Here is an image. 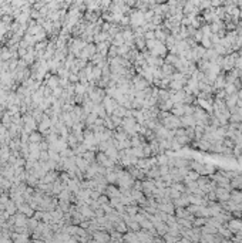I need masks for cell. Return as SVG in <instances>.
<instances>
[{
  "mask_svg": "<svg viewBox=\"0 0 242 243\" xmlns=\"http://www.w3.org/2000/svg\"><path fill=\"white\" fill-rule=\"evenodd\" d=\"M161 124H162L164 127H167L168 129H177V128L181 127V118L177 117V115L170 114V115H167L165 118L161 119Z\"/></svg>",
  "mask_w": 242,
  "mask_h": 243,
  "instance_id": "obj_1",
  "label": "cell"
},
{
  "mask_svg": "<svg viewBox=\"0 0 242 243\" xmlns=\"http://www.w3.org/2000/svg\"><path fill=\"white\" fill-rule=\"evenodd\" d=\"M46 84H47L51 90L57 88V87L60 85V77H57V75H50V74H48V75H47V83H46Z\"/></svg>",
  "mask_w": 242,
  "mask_h": 243,
  "instance_id": "obj_14",
  "label": "cell"
},
{
  "mask_svg": "<svg viewBox=\"0 0 242 243\" xmlns=\"http://www.w3.org/2000/svg\"><path fill=\"white\" fill-rule=\"evenodd\" d=\"M177 60H178V57H175L174 54H170V55H167V59H165L164 63H167V64H172V66H174V64L177 63Z\"/></svg>",
  "mask_w": 242,
  "mask_h": 243,
  "instance_id": "obj_31",
  "label": "cell"
},
{
  "mask_svg": "<svg viewBox=\"0 0 242 243\" xmlns=\"http://www.w3.org/2000/svg\"><path fill=\"white\" fill-rule=\"evenodd\" d=\"M96 162L100 164L101 166H104V168H111V166H114L117 164V162L113 161L105 152H101V151H98V154L96 155Z\"/></svg>",
  "mask_w": 242,
  "mask_h": 243,
  "instance_id": "obj_2",
  "label": "cell"
},
{
  "mask_svg": "<svg viewBox=\"0 0 242 243\" xmlns=\"http://www.w3.org/2000/svg\"><path fill=\"white\" fill-rule=\"evenodd\" d=\"M153 37H154V34H153V33H148V34H147V38H148V40H151Z\"/></svg>",
  "mask_w": 242,
  "mask_h": 243,
  "instance_id": "obj_39",
  "label": "cell"
},
{
  "mask_svg": "<svg viewBox=\"0 0 242 243\" xmlns=\"http://www.w3.org/2000/svg\"><path fill=\"white\" fill-rule=\"evenodd\" d=\"M11 239L16 240V242H26L29 237H27V233H11Z\"/></svg>",
  "mask_w": 242,
  "mask_h": 243,
  "instance_id": "obj_23",
  "label": "cell"
},
{
  "mask_svg": "<svg viewBox=\"0 0 242 243\" xmlns=\"http://www.w3.org/2000/svg\"><path fill=\"white\" fill-rule=\"evenodd\" d=\"M227 226L229 228V230H231L232 233H236L239 230V229L242 228V221L241 219H229V221L227 222Z\"/></svg>",
  "mask_w": 242,
  "mask_h": 243,
  "instance_id": "obj_9",
  "label": "cell"
},
{
  "mask_svg": "<svg viewBox=\"0 0 242 243\" xmlns=\"http://www.w3.org/2000/svg\"><path fill=\"white\" fill-rule=\"evenodd\" d=\"M4 210H6L10 216H11V215H14L16 212H17V205L14 203V200H11V199H10V200L6 203V209H4Z\"/></svg>",
  "mask_w": 242,
  "mask_h": 243,
  "instance_id": "obj_17",
  "label": "cell"
},
{
  "mask_svg": "<svg viewBox=\"0 0 242 243\" xmlns=\"http://www.w3.org/2000/svg\"><path fill=\"white\" fill-rule=\"evenodd\" d=\"M224 90H225L227 94H234V92L238 91V88L235 87V84H227L225 87H224Z\"/></svg>",
  "mask_w": 242,
  "mask_h": 243,
  "instance_id": "obj_30",
  "label": "cell"
},
{
  "mask_svg": "<svg viewBox=\"0 0 242 243\" xmlns=\"http://www.w3.org/2000/svg\"><path fill=\"white\" fill-rule=\"evenodd\" d=\"M14 225L16 226H24V225H27V216L24 213H22V212H16L14 215Z\"/></svg>",
  "mask_w": 242,
  "mask_h": 243,
  "instance_id": "obj_13",
  "label": "cell"
},
{
  "mask_svg": "<svg viewBox=\"0 0 242 243\" xmlns=\"http://www.w3.org/2000/svg\"><path fill=\"white\" fill-rule=\"evenodd\" d=\"M158 210H162L165 213H175V206L172 202H161L158 203Z\"/></svg>",
  "mask_w": 242,
  "mask_h": 243,
  "instance_id": "obj_11",
  "label": "cell"
},
{
  "mask_svg": "<svg viewBox=\"0 0 242 243\" xmlns=\"http://www.w3.org/2000/svg\"><path fill=\"white\" fill-rule=\"evenodd\" d=\"M36 127H37V122H36V119L33 118V115L31 114H27L23 117V129L26 131V132H33L34 129H36Z\"/></svg>",
  "mask_w": 242,
  "mask_h": 243,
  "instance_id": "obj_3",
  "label": "cell"
},
{
  "mask_svg": "<svg viewBox=\"0 0 242 243\" xmlns=\"http://www.w3.org/2000/svg\"><path fill=\"white\" fill-rule=\"evenodd\" d=\"M140 212V205H127L125 206V213H128L130 216H134Z\"/></svg>",
  "mask_w": 242,
  "mask_h": 243,
  "instance_id": "obj_19",
  "label": "cell"
},
{
  "mask_svg": "<svg viewBox=\"0 0 242 243\" xmlns=\"http://www.w3.org/2000/svg\"><path fill=\"white\" fill-rule=\"evenodd\" d=\"M9 200H10V199H9L7 195H4V193H2V195H0V202L3 203V205H6V203H7Z\"/></svg>",
  "mask_w": 242,
  "mask_h": 243,
  "instance_id": "obj_35",
  "label": "cell"
},
{
  "mask_svg": "<svg viewBox=\"0 0 242 243\" xmlns=\"http://www.w3.org/2000/svg\"><path fill=\"white\" fill-rule=\"evenodd\" d=\"M236 236H238V237H241V239H242V228L239 229L238 232H236Z\"/></svg>",
  "mask_w": 242,
  "mask_h": 243,
  "instance_id": "obj_38",
  "label": "cell"
},
{
  "mask_svg": "<svg viewBox=\"0 0 242 243\" xmlns=\"http://www.w3.org/2000/svg\"><path fill=\"white\" fill-rule=\"evenodd\" d=\"M76 165H77V168H78V169H80L83 173H84L87 169H88L90 162L87 161V159H84V158H83L81 155H77V156H76Z\"/></svg>",
  "mask_w": 242,
  "mask_h": 243,
  "instance_id": "obj_8",
  "label": "cell"
},
{
  "mask_svg": "<svg viewBox=\"0 0 242 243\" xmlns=\"http://www.w3.org/2000/svg\"><path fill=\"white\" fill-rule=\"evenodd\" d=\"M124 43V37L123 36H117V40L114 41V44L116 46H121Z\"/></svg>",
  "mask_w": 242,
  "mask_h": 243,
  "instance_id": "obj_36",
  "label": "cell"
},
{
  "mask_svg": "<svg viewBox=\"0 0 242 243\" xmlns=\"http://www.w3.org/2000/svg\"><path fill=\"white\" fill-rule=\"evenodd\" d=\"M123 235L124 233L118 232V230H116V229L110 230V237H111L113 242H121V240H123Z\"/></svg>",
  "mask_w": 242,
  "mask_h": 243,
  "instance_id": "obj_20",
  "label": "cell"
},
{
  "mask_svg": "<svg viewBox=\"0 0 242 243\" xmlns=\"http://www.w3.org/2000/svg\"><path fill=\"white\" fill-rule=\"evenodd\" d=\"M201 40H202V44H204L205 48H208V47H211V46H212V43L208 40V37H204V38H201Z\"/></svg>",
  "mask_w": 242,
  "mask_h": 243,
  "instance_id": "obj_34",
  "label": "cell"
},
{
  "mask_svg": "<svg viewBox=\"0 0 242 243\" xmlns=\"http://www.w3.org/2000/svg\"><path fill=\"white\" fill-rule=\"evenodd\" d=\"M39 219H36V217H31V219H29L27 221V226H29V229L30 230H36V228L39 226Z\"/></svg>",
  "mask_w": 242,
  "mask_h": 243,
  "instance_id": "obj_26",
  "label": "cell"
},
{
  "mask_svg": "<svg viewBox=\"0 0 242 243\" xmlns=\"http://www.w3.org/2000/svg\"><path fill=\"white\" fill-rule=\"evenodd\" d=\"M137 44H138V48H141V50H144V46H145V43L141 40V38H137Z\"/></svg>",
  "mask_w": 242,
  "mask_h": 243,
  "instance_id": "obj_37",
  "label": "cell"
},
{
  "mask_svg": "<svg viewBox=\"0 0 242 243\" xmlns=\"http://www.w3.org/2000/svg\"><path fill=\"white\" fill-rule=\"evenodd\" d=\"M97 200H98V202H100L101 205H104V203H108V202H110V198H108V196L105 195V193H101V195L98 196V199H97Z\"/></svg>",
  "mask_w": 242,
  "mask_h": 243,
  "instance_id": "obj_33",
  "label": "cell"
},
{
  "mask_svg": "<svg viewBox=\"0 0 242 243\" xmlns=\"http://www.w3.org/2000/svg\"><path fill=\"white\" fill-rule=\"evenodd\" d=\"M157 162H158V165H168V155L160 154L157 156Z\"/></svg>",
  "mask_w": 242,
  "mask_h": 243,
  "instance_id": "obj_27",
  "label": "cell"
},
{
  "mask_svg": "<svg viewBox=\"0 0 242 243\" xmlns=\"http://www.w3.org/2000/svg\"><path fill=\"white\" fill-rule=\"evenodd\" d=\"M93 240H96V242H110L111 237L105 230H100V232L97 230V232L93 233Z\"/></svg>",
  "mask_w": 242,
  "mask_h": 243,
  "instance_id": "obj_10",
  "label": "cell"
},
{
  "mask_svg": "<svg viewBox=\"0 0 242 243\" xmlns=\"http://www.w3.org/2000/svg\"><path fill=\"white\" fill-rule=\"evenodd\" d=\"M198 176H199V173H198L197 171L191 169V171H188V173L185 175V178H184V179H187V180H197Z\"/></svg>",
  "mask_w": 242,
  "mask_h": 243,
  "instance_id": "obj_25",
  "label": "cell"
},
{
  "mask_svg": "<svg viewBox=\"0 0 242 243\" xmlns=\"http://www.w3.org/2000/svg\"><path fill=\"white\" fill-rule=\"evenodd\" d=\"M231 199L234 200V202H236V203L242 202V191H241V189L231 191Z\"/></svg>",
  "mask_w": 242,
  "mask_h": 243,
  "instance_id": "obj_22",
  "label": "cell"
},
{
  "mask_svg": "<svg viewBox=\"0 0 242 243\" xmlns=\"http://www.w3.org/2000/svg\"><path fill=\"white\" fill-rule=\"evenodd\" d=\"M103 105H104L105 111H107V114L111 115L113 112H114V110L117 108L118 103H117V99H114L113 97H110V95H107V94H105L104 99H103Z\"/></svg>",
  "mask_w": 242,
  "mask_h": 243,
  "instance_id": "obj_5",
  "label": "cell"
},
{
  "mask_svg": "<svg viewBox=\"0 0 242 243\" xmlns=\"http://www.w3.org/2000/svg\"><path fill=\"white\" fill-rule=\"evenodd\" d=\"M123 240L124 242H138V236H137V233L135 232H133V230H127L125 233L123 235Z\"/></svg>",
  "mask_w": 242,
  "mask_h": 243,
  "instance_id": "obj_15",
  "label": "cell"
},
{
  "mask_svg": "<svg viewBox=\"0 0 242 243\" xmlns=\"http://www.w3.org/2000/svg\"><path fill=\"white\" fill-rule=\"evenodd\" d=\"M181 127H195V118H194V115H181Z\"/></svg>",
  "mask_w": 242,
  "mask_h": 243,
  "instance_id": "obj_12",
  "label": "cell"
},
{
  "mask_svg": "<svg viewBox=\"0 0 242 243\" xmlns=\"http://www.w3.org/2000/svg\"><path fill=\"white\" fill-rule=\"evenodd\" d=\"M185 135L188 136L191 141L195 138V129H194V127H185Z\"/></svg>",
  "mask_w": 242,
  "mask_h": 243,
  "instance_id": "obj_29",
  "label": "cell"
},
{
  "mask_svg": "<svg viewBox=\"0 0 242 243\" xmlns=\"http://www.w3.org/2000/svg\"><path fill=\"white\" fill-rule=\"evenodd\" d=\"M215 193H216V199H218L219 202H225V200H229V199H231V192L228 191L227 188H224V186H218V185H216Z\"/></svg>",
  "mask_w": 242,
  "mask_h": 243,
  "instance_id": "obj_6",
  "label": "cell"
},
{
  "mask_svg": "<svg viewBox=\"0 0 242 243\" xmlns=\"http://www.w3.org/2000/svg\"><path fill=\"white\" fill-rule=\"evenodd\" d=\"M114 115H117V117H120V118H124L127 115V108L124 107V105H121V104H118L117 105V108L114 110V112H113Z\"/></svg>",
  "mask_w": 242,
  "mask_h": 243,
  "instance_id": "obj_21",
  "label": "cell"
},
{
  "mask_svg": "<svg viewBox=\"0 0 242 243\" xmlns=\"http://www.w3.org/2000/svg\"><path fill=\"white\" fill-rule=\"evenodd\" d=\"M162 237H164V242H177V240H179V237L172 236V235H170V233H165Z\"/></svg>",
  "mask_w": 242,
  "mask_h": 243,
  "instance_id": "obj_32",
  "label": "cell"
},
{
  "mask_svg": "<svg viewBox=\"0 0 242 243\" xmlns=\"http://www.w3.org/2000/svg\"><path fill=\"white\" fill-rule=\"evenodd\" d=\"M194 111H195V107H194L192 104H184V114L187 115H194Z\"/></svg>",
  "mask_w": 242,
  "mask_h": 243,
  "instance_id": "obj_28",
  "label": "cell"
},
{
  "mask_svg": "<svg viewBox=\"0 0 242 243\" xmlns=\"http://www.w3.org/2000/svg\"><path fill=\"white\" fill-rule=\"evenodd\" d=\"M229 184H231L232 188H239V185L242 184V175H236L235 178H232L229 180Z\"/></svg>",
  "mask_w": 242,
  "mask_h": 243,
  "instance_id": "obj_24",
  "label": "cell"
},
{
  "mask_svg": "<svg viewBox=\"0 0 242 243\" xmlns=\"http://www.w3.org/2000/svg\"><path fill=\"white\" fill-rule=\"evenodd\" d=\"M104 193L108 196V198H118V196H121V192H120V188L114 186V184L107 185V186H105Z\"/></svg>",
  "mask_w": 242,
  "mask_h": 243,
  "instance_id": "obj_7",
  "label": "cell"
},
{
  "mask_svg": "<svg viewBox=\"0 0 242 243\" xmlns=\"http://www.w3.org/2000/svg\"><path fill=\"white\" fill-rule=\"evenodd\" d=\"M131 83H133L135 90H144V88H147V87H150V81L145 80L141 74L134 75V77L131 78Z\"/></svg>",
  "mask_w": 242,
  "mask_h": 243,
  "instance_id": "obj_4",
  "label": "cell"
},
{
  "mask_svg": "<svg viewBox=\"0 0 242 243\" xmlns=\"http://www.w3.org/2000/svg\"><path fill=\"white\" fill-rule=\"evenodd\" d=\"M41 132H36V131H33V132L29 134V142H34V144H40L41 142Z\"/></svg>",
  "mask_w": 242,
  "mask_h": 243,
  "instance_id": "obj_18",
  "label": "cell"
},
{
  "mask_svg": "<svg viewBox=\"0 0 242 243\" xmlns=\"http://www.w3.org/2000/svg\"><path fill=\"white\" fill-rule=\"evenodd\" d=\"M113 225H114V229H116V230H118V232H121V233H125L127 230H128V228H127V225H125V222H124L123 219H120V221L114 222Z\"/></svg>",
  "mask_w": 242,
  "mask_h": 243,
  "instance_id": "obj_16",
  "label": "cell"
}]
</instances>
